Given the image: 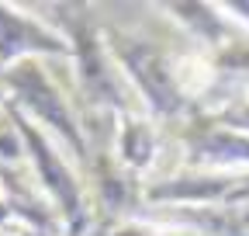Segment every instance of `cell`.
Listing matches in <instances>:
<instances>
[{
  "label": "cell",
  "instance_id": "1",
  "mask_svg": "<svg viewBox=\"0 0 249 236\" xmlns=\"http://www.w3.org/2000/svg\"><path fill=\"white\" fill-rule=\"evenodd\" d=\"M55 14V32L66 39L70 45V63L76 73V87L83 104L90 111H107V115H145L139 98L132 94L128 80L121 77L118 63L111 59L104 39H101V24L90 18V7L80 4H59V7H38Z\"/></svg>",
  "mask_w": 249,
  "mask_h": 236
},
{
  "label": "cell",
  "instance_id": "2",
  "mask_svg": "<svg viewBox=\"0 0 249 236\" xmlns=\"http://www.w3.org/2000/svg\"><path fill=\"white\" fill-rule=\"evenodd\" d=\"M0 98L18 108L52 142H59L62 153L80 170H87L93 150L87 142V125L80 122V108H73V101L59 91L42 59H18L7 70H0Z\"/></svg>",
  "mask_w": 249,
  "mask_h": 236
},
{
  "label": "cell",
  "instance_id": "3",
  "mask_svg": "<svg viewBox=\"0 0 249 236\" xmlns=\"http://www.w3.org/2000/svg\"><path fill=\"white\" fill-rule=\"evenodd\" d=\"M101 39L111 59L118 63L121 77L128 80L132 94L139 98L145 118H152L160 129H177L191 115H197L180 98L173 73H170V52L163 45H156L135 32H124V28H114V24H101Z\"/></svg>",
  "mask_w": 249,
  "mask_h": 236
},
{
  "label": "cell",
  "instance_id": "4",
  "mask_svg": "<svg viewBox=\"0 0 249 236\" xmlns=\"http://www.w3.org/2000/svg\"><path fill=\"white\" fill-rule=\"evenodd\" d=\"M163 205H249V170H173L142 181V209Z\"/></svg>",
  "mask_w": 249,
  "mask_h": 236
},
{
  "label": "cell",
  "instance_id": "5",
  "mask_svg": "<svg viewBox=\"0 0 249 236\" xmlns=\"http://www.w3.org/2000/svg\"><path fill=\"white\" fill-rule=\"evenodd\" d=\"M177 170H249V136L211 122L208 115H191L173 129Z\"/></svg>",
  "mask_w": 249,
  "mask_h": 236
},
{
  "label": "cell",
  "instance_id": "6",
  "mask_svg": "<svg viewBox=\"0 0 249 236\" xmlns=\"http://www.w3.org/2000/svg\"><path fill=\"white\" fill-rule=\"evenodd\" d=\"M38 56L70 59V45L52 28V21L38 18V11L0 4V70H7L18 59H38Z\"/></svg>",
  "mask_w": 249,
  "mask_h": 236
},
{
  "label": "cell",
  "instance_id": "7",
  "mask_svg": "<svg viewBox=\"0 0 249 236\" xmlns=\"http://www.w3.org/2000/svg\"><path fill=\"white\" fill-rule=\"evenodd\" d=\"M111 157L139 181H149V174L163 157V129L145 115H118Z\"/></svg>",
  "mask_w": 249,
  "mask_h": 236
},
{
  "label": "cell",
  "instance_id": "8",
  "mask_svg": "<svg viewBox=\"0 0 249 236\" xmlns=\"http://www.w3.org/2000/svg\"><path fill=\"white\" fill-rule=\"evenodd\" d=\"M166 18H177L183 24V32H191L197 39V49L211 52L218 45H225L239 28L218 11V4H160L156 7Z\"/></svg>",
  "mask_w": 249,
  "mask_h": 236
},
{
  "label": "cell",
  "instance_id": "9",
  "mask_svg": "<svg viewBox=\"0 0 249 236\" xmlns=\"http://www.w3.org/2000/svg\"><path fill=\"white\" fill-rule=\"evenodd\" d=\"M104 236H194V233H183V229H173V226H160L145 216H135L128 222H118L111 229H104Z\"/></svg>",
  "mask_w": 249,
  "mask_h": 236
},
{
  "label": "cell",
  "instance_id": "10",
  "mask_svg": "<svg viewBox=\"0 0 249 236\" xmlns=\"http://www.w3.org/2000/svg\"><path fill=\"white\" fill-rule=\"evenodd\" d=\"M18 233H21V229H7V233H0V236H18Z\"/></svg>",
  "mask_w": 249,
  "mask_h": 236
},
{
  "label": "cell",
  "instance_id": "11",
  "mask_svg": "<svg viewBox=\"0 0 249 236\" xmlns=\"http://www.w3.org/2000/svg\"><path fill=\"white\" fill-rule=\"evenodd\" d=\"M31 236H59V233H31Z\"/></svg>",
  "mask_w": 249,
  "mask_h": 236
},
{
  "label": "cell",
  "instance_id": "12",
  "mask_svg": "<svg viewBox=\"0 0 249 236\" xmlns=\"http://www.w3.org/2000/svg\"><path fill=\"white\" fill-rule=\"evenodd\" d=\"M18 236H31V233H28V229H21V233H18Z\"/></svg>",
  "mask_w": 249,
  "mask_h": 236
}]
</instances>
